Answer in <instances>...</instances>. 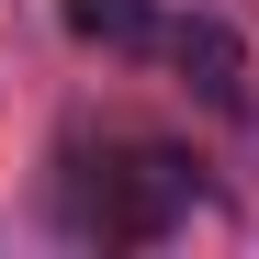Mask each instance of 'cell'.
I'll return each mask as SVG.
<instances>
[{
  "instance_id": "obj_1",
  "label": "cell",
  "mask_w": 259,
  "mask_h": 259,
  "mask_svg": "<svg viewBox=\"0 0 259 259\" xmlns=\"http://www.w3.org/2000/svg\"><path fill=\"white\" fill-rule=\"evenodd\" d=\"M57 214L79 237H113V248H158V237H181L192 214H203V169L181 147H158V136H113L102 158H68V181H57Z\"/></svg>"
},
{
  "instance_id": "obj_2",
  "label": "cell",
  "mask_w": 259,
  "mask_h": 259,
  "mask_svg": "<svg viewBox=\"0 0 259 259\" xmlns=\"http://www.w3.org/2000/svg\"><path fill=\"white\" fill-rule=\"evenodd\" d=\"M169 68L192 79V102L214 124H259V68H248V46L214 12H181V23H169Z\"/></svg>"
},
{
  "instance_id": "obj_3",
  "label": "cell",
  "mask_w": 259,
  "mask_h": 259,
  "mask_svg": "<svg viewBox=\"0 0 259 259\" xmlns=\"http://www.w3.org/2000/svg\"><path fill=\"white\" fill-rule=\"evenodd\" d=\"M68 34H91L102 57H147V46H169V12L158 0H68Z\"/></svg>"
}]
</instances>
